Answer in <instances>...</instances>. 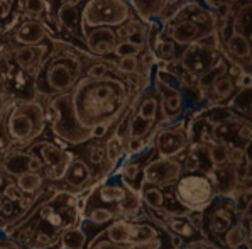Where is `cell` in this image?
<instances>
[{"label":"cell","mask_w":252,"mask_h":249,"mask_svg":"<svg viewBox=\"0 0 252 249\" xmlns=\"http://www.w3.org/2000/svg\"><path fill=\"white\" fill-rule=\"evenodd\" d=\"M69 93L75 119L90 131L96 124L115 126L129 104L130 87L126 75L115 68L103 78L81 76Z\"/></svg>","instance_id":"6da1fadb"},{"label":"cell","mask_w":252,"mask_h":249,"mask_svg":"<svg viewBox=\"0 0 252 249\" xmlns=\"http://www.w3.org/2000/svg\"><path fill=\"white\" fill-rule=\"evenodd\" d=\"M90 56L83 44L51 36V48L32 78L34 95L48 100L54 95L69 92L83 76L85 60Z\"/></svg>","instance_id":"7a4b0ae2"},{"label":"cell","mask_w":252,"mask_h":249,"mask_svg":"<svg viewBox=\"0 0 252 249\" xmlns=\"http://www.w3.org/2000/svg\"><path fill=\"white\" fill-rule=\"evenodd\" d=\"M75 198L76 193L58 188L44 204H41L36 212L22 222L32 229V239L24 249H60L61 232L81 222Z\"/></svg>","instance_id":"3957f363"},{"label":"cell","mask_w":252,"mask_h":249,"mask_svg":"<svg viewBox=\"0 0 252 249\" xmlns=\"http://www.w3.org/2000/svg\"><path fill=\"white\" fill-rule=\"evenodd\" d=\"M2 124L12 139L14 147H27L37 141L48 129L44 102L37 97L14 99L7 108Z\"/></svg>","instance_id":"277c9868"},{"label":"cell","mask_w":252,"mask_h":249,"mask_svg":"<svg viewBox=\"0 0 252 249\" xmlns=\"http://www.w3.org/2000/svg\"><path fill=\"white\" fill-rule=\"evenodd\" d=\"M46 124L58 141L69 146H80L90 141V131L83 129L75 119L71 93L64 92L46 100Z\"/></svg>","instance_id":"5b68a950"},{"label":"cell","mask_w":252,"mask_h":249,"mask_svg":"<svg viewBox=\"0 0 252 249\" xmlns=\"http://www.w3.org/2000/svg\"><path fill=\"white\" fill-rule=\"evenodd\" d=\"M81 34L92 27H119L135 17L134 9L127 0H85L80 7Z\"/></svg>","instance_id":"8992f818"},{"label":"cell","mask_w":252,"mask_h":249,"mask_svg":"<svg viewBox=\"0 0 252 249\" xmlns=\"http://www.w3.org/2000/svg\"><path fill=\"white\" fill-rule=\"evenodd\" d=\"M171 188L176 202L186 210H205L217 197L215 186L205 173H183Z\"/></svg>","instance_id":"52a82bcc"},{"label":"cell","mask_w":252,"mask_h":249,"mask_svg":"<svg viewBox=\"0 0 252 249\" xmlns=\"http://www.w3.org/2000/svg\"><path fill=\"white\" fill-rule=\"evenodd\" d=\"M189 132H188V120L186 115L174 122L159 126L154 132L153 138V149L154 154L159 158H180L188 149Z\"/></svg>","instance_id":"ba28073f"},{"label":"cell","mask_w":252,"mask_h":249,"mask_svg":"<svg viewBox=\"0 0 252 249\" xmlns=\"http://www.w3.org/2000/svg\"><path fill=\"white\" fill-rule=\"evenodd\" d=\"M27 149L32 151L39 158L46 181L54 185L60 183L69 159L73 156L71 151L66 149V144L61 141L60 144L53 141H34L32 144L27 146Z\"/></svg>","instance_id":"9c48e42d"},{"label":"cell","mask_w":252,"mask_h":249,"mask_svg":"<svg viewBox=\"0 0 252 249\" xmlns=\"http://www.w3.org/2000/svg\"><path fill=\"white\" fill-rule=\"evenodd\" d=\"M239 213L240 210L234 198L217 195L210 202V205L203 210V225L208 227L207 237L210 234L213 237V241H217V244L220 246L222 236L225 234L228 227H232V225L237 222Z\"/></svg>","instance_id":"30bf717a"},{"label":"cell","mask_w":252,"mask_h":249,"mask_svg":"<svg viewBox=\"0 0 252 249\" xmlns=\"http://www.w3.org/2000/svg\"><path fill=\"white\" fill-rule=\"evenodd\" d=\"M183 165L178 158H159L147 159L141 171V186L156 185L161 188L173 186L178 178L183 175Z\"/></svg>","instance_id":"8fae6325"},{"label":"cell","mask_w":252,"mask_h":249,"mask_svg":"<svg viewBox=\"0 0 252 249\" xmlns=\"http://www.w3.org/2000/svg\"><path fill=\"white\" fill-rule=\"evenodd\" d=\"M220 53H222V48L208 46L203 44V42H193V44H188L185 48H180V53H178L174 61L181 70L191 73L193 76L198 78L201 73H205L215 63Z\"/></svg>","instance_id":"7c38bea8"},{"label":"cell","mask_w":252,"mask_h":249,"mask_svg":"<svg viewBox=\"0 0 252 249\" xmlns=\"http://www.w3.org/2000/svg\"><path fill=\"white\" fill-rule=\"evenodd\" d=\"M53 34L51 26L39 17L19 14L15 26L10 29V44L12 46H32L48 41Z\"/></svg>","instance_id":"4fadbf2b"},{"label":"cell","mask_w":252,"mask_h":249,"mask_svg":"<svg viewBox=\"0 0 252 249\" xmlns=\"http://www.w3.org/2000/svg\"><path fill=\"white\" fill-rule=\"evenodd\" d=\"M93 180H95V171H93L92 166L88 165L87 159L83 156H80V154H73L60 183L63 185L61 190H68V192H71V193H78L81 190H85L90 185H93Z\"/></svg>","instance_id":"5bb4252c"},{"label":"cell","mask_w":252,"mask_h":249,"mask_svg":"<svg viewBox=\"0 0 252 249\" xmlns=\"http://www.w3.org/2000/svg\"><path fill=\"white\" fill-rule=\"evenodd\" d=\"M0 171L10 178H17L19 175L27 173V171L42 173V165L39 158L27 147H14L0 158Z\"/></svg>","instance_id":"9a60e30c"},{"label":"cell","mask_w":252,"mask_h":249,"mask_svg":"<svg viewBox=\"0 0 252 249\" xmlns=\"http://www.w3.org/2000/svg\"><path fill=\"white\" fill-rule=\"evenodd\" d=\"M54 36V34H51ZM51 36L48 41L41 42V44H32V46H12V60L14 65L19 66L22 71H26L31 78H34L37 73V70L41 68L42 61L46 60L51 48Z\"/></svg>","instance_id":"2e32d148"},{"label":"cell","mask_w":252,"mask_h":249,"mask_svg":"<svg viewBox=\"0 0 252 249\" xmlns=\"http://www.w3.org/2000/svg\"><path fill=\"white\" fill-rule=\"evenodd\" d=\"M220 48L232 63L237 65L244 71H251V37L232 29L230 26Z\"/></svg>","instance_id":"e0dca14e"},{"label":"cell","mask_w":252,"mask_h":249,"mask_svg":"<svg viewBox=\"0 0 252 249\" xmlns=\"http://www.w3.org/2000/svg\"><path fill=\"white\" fill-rule=\"evenodd\" d=\"M119 37L114 27L100 26L83 33V44L87 51L98 58H108L114 53V48L117 44Z\"/></svg>","instance_id":"ac0fdd59"},{"label":"cell","mask_w":252,"mask_h":249,"mask_svg":"<svg viewBox=\"0 0 252 249\" xmlns=\"http://www.w3.org/2000/svg\"><path fill=\"white\" fill-rule=\"evenodd\" d=\"M81 5H69L66 2H60V5L54 10V22L58 31L68 33L73 39L83 44V34H81Z\"/></svg>","instance_id":"d6986e66"},{"label":"cell","mask_w":252,"mask_h":249,"mask_svg":"<svg viewBox=\"0 0 252 249\" xmlns=\"http://www.w3.org/2000/svg\"><path fill=\"white\" fill-rule=\"evenodd\" d=\"M134 9L135 15L141 21H164L166 15V2L164 0H127Z\"/></svg>","instance_id":"ffe728a7"},{"label":"cell","mask_w":252,"mask_h":249,"mask_svg":"<svg viewBox=\"0 0 252 249\" xmlns=\"http://www.w3.org/2000/svg\"><path fill=\"white\" fill-rule=\"evenodd\" d=\"M115 33H117L119 39H130L134 42L146 46V36H147V22L141 21V19L135 15L130 21L124 22L122 26L115 27Z\"/></svg>","instance_id":"44dd1931"},{"label":"cell","mask_w":252,"mask_h":249,"mask_svg":"<svg viewBox=\"0 0 252 249\" xmlns=\"http://www.w3.org/2000/svg\"><path fill=\"white\" fill-rule=\"evenodd\" d=\"M105 144V159H107V168L110 170V173H114L115 168L122 163V159L126 158V146L120 141L114 132H108V136L103 139Z\"/></svg>","instance_id":"7402d4cb"},{"label":"cell","mask_w":252,"mask_h":249,"mask_svg":"<svg viewBox=\"0 0 252 249\" xmlns=\"http://www.w3.org/2000/svg\"><path fill=\"white\" fill-rule=\"evenodd\" d=\"M225 105L232 108L235 114H239L240 117L251 120V85L235 88V92L228 97Z\"/></svg>","instance_id":"603a6c76"},{"label":"cell","mask_w":252,"mask_h":249,"mask_svg":"<svg viewBox=\"0 0 252 249\" xmlns=\"http://www.w3.org/2000/svg\"><path fill=\"white\" fill-rule=\"evenodd\" d=\"M88 239H90V236L87 234V231H85L80 222L66 229L64 232H61L60 249H85Z\"/></svg>","instance_id":"cb8c5ba5"},{"label":"cell","mask_w":252,"mask_h":249,"mask_svg":"<svg viewBox=\"0 0 252 249\" xmlns=\"http://www.w3.org/2000/svg\"><path fill=\"white\" fill-rule=\"evenodd\" d=\"M14 180H15V185L19 186V190H21L22 193H26V195H36V193H39L46 186V183H48L41 171H27V173L19 175Z\"/></svg>","instance_id":"d4e9b609"},{"label":"cell","mask_w":252,"mask_h":249,"mask_svg":"<svg viewBox=\"0 0 252 249\" xmlns=\"http://www.w3.org/2000/svg\"><path fill=\"white\" fill-rule=\"evenodd\" d=\"M112 209H114L117 217L132 219V217L144 212V204H142L141 195H139L137 192H129V195L124 198L122 202H119L117 205H114Z\"/></svg>","instance_id":"484cf974"},{"label":"cell","mask_w":252,"mask_h":249,"mask_svg":"<svg viewBox=\"0 0 252 249\" xmlns=\"http://www.w3.org/2000/svg\"><path fill=\"white\" fill-rule=\"evenodd\" d=\"M114 219H117L114 209L105 207V205H93V207H87L81 215L83 222H88L90 225H96V227H103L108 222H112Z\"/></svg>","instance_id":"4316f807"},{"label":"cell","mask_w":252,"mask_h":249,"mask_svg":"<svg viewBox=\"0 0 252 249\" xmlns=\"http://www.w3.org/2000/svg\"><path fill=\"white\" fill-rule=\"evenodd\" d=\"M164 231H168L169 234L180 236L181 239H185V241H195V237L200 236L198 232L193 229V225L188 222V219H186L185 215L169 219L164 225Z\"/></svg>","instance_id":"83f0119b"},{"label":"cell","mask_w":252,"mask_h":249,"mask_svg":"<svg viewBox=\"0 0 252 249\" xmlns=\"http://www.w3.org/2000/svg\"><path fill=\"white\" fill-rule=\"evenodd\" d=\"M139 195H141L142 204L147 207L153 209H168L166 204V193L162 192L161 186L156 185H142L139 190Z\"/></svg>","instance_id":"f1b7e54d"},{"label":"cell","mask_w":252,"mask_h":249,"mask_svg":"<svg viewBox=\"0 0 252 249\" xmlns=\"http://www.w3.org/2000/svg\"><path fill=\"white\" fill-rule=\"evenodd\" d=\"M251 243V232L244 231L240 225L235 222L232 227H228L225 234L220 239V249H237L242 243Z\"/></svg>","instance_id":"f546056e"},{"label":"cell","mask_w":252,"mask_h":249,"mask_svg":"<svg viewBox=\"0 0 252 249\" xmlns=\"http://www.w3.org/2000/svg\"><path fill=\"white\" fill-rule=\"evenodd\" d=\"M178 53H180V48L166 36H161L159 41H158L156 46H154V54H156L159 63H169V61H174L178 56Z\"/></svg>","instance_id":"4dcf8cb0"},{"label":"cell","mask_w":252,"mask_h":249,"mask_svg":"<svg viewBox=\"0 0 252 249\" xmlns=\"http://www.w3.org/2000/svg\"><path fill=\"white\" fill-rule=\"evenodd\" d=\"M208 158H210L212 170H219L223 166L230 165V153H228V146L223 142H213L208 146Z\"/></svg>","instance_id":"1f68e13d"},{"label":"cell","mask_w":252,"mask_h":249,"mask_svg":"<svg viewBox=\"0 0 252 249\" xmlns=\"http://www.w3.org/2000/svg\"><path fill=\"white\" fill-rule=\"evenodd\" d=\"M22 14L39 19H42V15L46 14L54 21V15L51 14V5L48 2H44V0H22Z\"/></svg>","instance_id":"d6a6232c"},{"label":"cell","mask_w":252,"mask_h":249,"mask_svg":"<svg viewBox=\"0 0 252 249\" xmlns=\"http://www.w3.org/2000/svg\"><path fill=\"white\" fill-rule=\"evenodd\" d=\"M144 48H146L144 44H139V42H134V41H130V39H119L117 44H115V48H114V53H112V56H114V58L139 56Z\"/></svg>","instance_id":"836d02e7"},{"label":"cell","mask_w":252,"mask_h":249,"mask_svg":"<svg viewBox=\"0 0 252 249\" xmlns=\"http://www.w3.org/2000/svg\"><path fill=\"white\" fill-rule=\"evenodd\" d=\"M85 249H127V248L122 246V244L112 243L110 239H107V237L103 236L102 231H98L95 236L92 237V239H88Z\"/></svg>","instance_id":"e575fe53"},{"label":"cell","mask_w":252,"mask_h":249,"mask_svg":"<svg viewBox=\"0 0 252 249\" xmlns=\"http://www.w3.org/2000/svg\"><path fill=\"white\" fill-rule=\"evenodd\" d=\"M151 147L149 141L142 138H127L126 141V156H137V154L146 153Z\"/></svg>","instance_id":"d590c367"},{"label":"cell","mask_w":252,"mask_h":249,"mask_svg":"<svg viewBox=\"0 0 252 249\" xmlns=\"http://www.w3.org/2000/svg\"><path fill=\"white\" fill-rule=\"evenodd\" d=\"M115 66L120 73L124 75H130V73L139 71V58L137 56H122L114 60Z\"/></svg>","instance_id":"8d00e7d4"},{"label":"cell","mask_w":252,"mask_h":249,"mask_svg":"<svg viewBox=\"0 0 252 249\" xmlns=\"http://www.w3.org/2000/svg\"><path fill=\"white\" fill-rule=\"evenodd\" d=\"M0 195H2L3 198H7V200L14 202V204H17V200L21 198L22 192L19 190V186L15 185L14 178L9 177V180H7V183H5V186H3V190H2V193H0Z\"/></svg>","instance_id":"74e56055"},{"label":"cell","mask_w":252,"mask_h":249,"mask_svg":"<svg viewBox=\"0 0 252 249\" xmlns=\"http://www.w3.org/2000/svg\"><path fill=\"white\" fill-rule=\"evenodd\" d=\"M169 234H164L161 237H156V239H149V241H141V243H132L127 244V249H158L161 246H164V237Z\"/></svg>","instance_id":"f35d334b"},{"label":"cell","mask_w":252,"mask_h":249,"mask_svg":"<svg viewBox=\"0 0 252 249\" xmlns=\"http://www.w3.org/2000/svg\"><path fill=\"white\" fill-rule=\"evenodd\" d=\"M14 102V97L10 95L7 90H3V92H0V124H2V120L3 117H5V112H7V108L10 107V104Z\"/></svg>","instance_id":"ab89813d"},{"label":"cell","mask_w":252,"mask_h":249,"mask_svg":"<svg viewBox=\"0 0 252 249\" xmlns=\"http://www.w3.org/2000/svg\"><path fill=\"white\" fill-rule=\"evenodd\" d=\"M110 131H112V126H107V124H96V126H93L90 129V138L92 139H105Z\"/></svg>","instance_id":"60d3db41"},{"label":"cell","mask_w":252,"mask_h":249,"mask_svg":"<svg viewBox=\"0 0 252 249\" xmlns=\"http://www.w3.org/2000/svg\"><path fill=\"white\" fill-rule=\"evenodd\" d=\"M181 249H220V248L212 243H207L205 239H195V241H189V243H185Z\"/></svg>","instance_id":"b9f144b4"},{"label":"cell","mask_w":252,"mask_h":249,"mask_svg":"<svg viewBox=\"0 0 252 249\" xmlns=\"http://www.w3.org/2000/svg\"><path fill=\"white\" fill-rule=\"evenodd\" d=\"M14 0H0V21H7L12 15Z\"/></svg>","instance_id":"7bdbcfd3"},{"label":"cell","mask_w":252,"mask_h":249,"mask_svg":"<svg viewBox=\"0 0 252 249\" xmlns=\"http://www.w3.org/2000/svg\"><path fill=\"white\" fill-rule=\"evenodd\" d=\"M198 2L201 3V5H205L207 7V9H213V7L215 5H219L220 2H222V0H198ZM223 2H225V0H223Z\"/></svg>","instance_id":"ee69618b"},{"label":"cell","mask_w":252,"mask_h":249,"mask_svg":"<svg viewBox=\"0 0 252 249\" xmlns=\"http://www.w3.org/2000/svg\"><path fill=\"white\" fill-rule=\"evenodd\" d=\"M7 180H9V177H7L5 173H2V171H0V193H2L3 186H5V183H7Z\"/></svg>","instance_id":"f6af8a7d"},{"label":"cell","mask_w":252,"mask_h":249,"mask_svg":"<svg viewBox=\"0 0 252 249\" xmlns=\"http://www.w3.org/2000/svg\"><path fill=\"white\" fill-rule=\"evenodd\" d=\"M60 2H66V3H69V5H81L85 0H60Z\"/></svg>","instance_id":"bcb514c9"},{"label":"cell","mask_w":252,"mask_h":249,"mask_svg":"<svg viewBox=\"0 0 252 249\" xmlns=\"http://www.w3.org/2000/svg\"><path fill=\"white\" fill-rule=\"evenodd\" d=\"M5 90V83H3V78L0 76V92H3Z\"/></svg>","instance_id":"7dc6e473"},{"label":"cell","mask_w":252,"mask_h":249,"mask_svg":"<svg viewBox=\"0 0 252 249\" xmlns=\"http://www.w3.org/2000/svg\"><path fill=\"white\" fill-rule=\"evenodd\" d=\"M2 205H3V197L0 195V210H2Z\"/></svg>","instance_id":"c3c4849f"},{"label":"cell","mask_w":252,"mask_h":249,"mask_svg":"<svg viewBox=\"0 0 252 249\" xmlns=\"http://www.w3.org/2000/svg\"><path fill=\"white\" fill-rule=\"evenodd\" d=\"M44 2H48V3H49V5H53V3H54V2H56V0H44Z\"/></svg>","instance_id":"681fc988"}]
</instances>
